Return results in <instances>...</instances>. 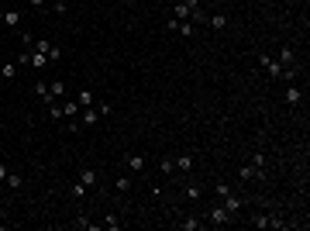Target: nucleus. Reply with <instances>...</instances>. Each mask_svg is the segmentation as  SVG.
<instances>
[{"label": "nucleus", "mask_w": 310, "mask_h": 231, "mask_svg": "<svg viewBox=\"0 0 310 231\" xmlns=\"http://www.w3.org/2000/svg\"><path fill=\"white\" fill-rule=\"evenodd\" d=\"M259 62H262V69H266L272 79H283V83H293L296 73H300V66H296V69H286L279 59H272V56H259Z\"/></svg>", "instance_id": "1"}, {"label": "nucleus", "mask_w": 310, "mask_h": 231, "mask_svg": "<svg viewBox=\"0 0 310 231\" xmlns=\"http://www.w3.org/2000/svg\"><path fill=\"white\" fill-rule=\"evenodd\" d=\"M79 114H83V124H86V128H93V124H100V121H104V117H111V104H93V107H83Z\"/></svg>", "instance_id": "2"}, {"label": "nucleus", "mask_w": 310, "mask_h": 231, "mask_svg": "<svg viewBox=\"0 0 310 231\" xmlns=\"http://www.w3.org/2000/svg\"><path fill=\"white\" fill-rule=\"evenodd\" d=\"M231 221H234V217H231L228 211H224V204H221V200H217L211 211H207V224H214V228H228Z\"/></svg>", "instance_id": "3"}, {"label": "nucleus", "mask_w": 310, "mask_h": 231, "mask_svg": "<svg viewBox=\"0 0 310 231\" xmlns=\"http://www.w3.org/2000/svg\"><path fill=\"white\" fill-rule=\"evenodd\" d=\"M221 204H224V211L231 214V217H238V214H241V207H245V197H238L234 190H228L224 197H221Z\"/></svg>", "instance_id": "4"}, {"label": "nucleus", "mask_w": 310, "mask_h": 231, "mask_svg": "<svg viewBox=\"0 0 310 231\" xmlns=\"http://www.w3.org/2000/svg\"><path fill=\"white\" fill-rule=\"evenodd\" d=\"M31 49H38V52H45V56H48V62H59V59H62V49H59L56 41L35 38V45H31Z\"/></svg>", "instance_id": "5"}, {"label": "nucleus", "mask_w": 310, "mask_h": 231, "mask_svg": "<svg viewBox=\"0 0 310 231\" xmlns=\"http://www.w3.org/2000/svg\"><path fill=\"white\" fill-rule=\"evenodd\" d=\"M283 100H286L290 107H300V104H303V90H300L296 83H286V90H283Z\"/></svg>", "instance_id": "6"}, {"label": "nucleus", "mask_w": 310, "mask_h": 231, "mask_svg": "<svg viewBox=\"0 0 310 231\" xmlns=\"http://www.w3.org/2000/svg\"><path fill=\"white\" fill-rule=\"evenodd\" d=\"M252 228H283V221L272 214H252Z\"/></svg>", "instance_id": "7"}, {"label": "nucleus", "mask_w": 310, "mask_h": 231, "mask_svg": "<svg viewBox=\"0 0 310 231\" xmlns=\"http://www.w3.org/2000/svg\"><path fill=\"white\" fill-rule=\"evenodd\" d=\"M124 169H128V173H141V169H145V155L141 152H128L124 155Z\"/></svg>", "instance_id": "8"}, {"label": "nucleus", "mask_w": 310, "mask_h": 231, "mask_svg": "<svg viewBox=\"0 0 310 231\" xmlns=\"http://www.w3.org/2000/svg\"><path fill=\"white\" fill-rule=\"evenodd\" d=\"M79 183H83V187H86V193H90V190H93V187L100 183V173L93 169V166H83V173H79Z\"/></svg>", "instance_id": "9"}, {"label": "nucleus", "mask_w": 310, "mask_h": 231, "mask_svg": "<svg viewBox=\"0 0 310 231\" xmlns=\"http://www.w3.org/2000/svg\"><path fill=\"white\" fill-rule=\"evenodd\" d=\"M28 66H31V69H45V66H48V56L38 52V49H28Z\"/></svg>", "instance_id": "10"}, {"label": "nucleus", "mask_w": 310, "mask_h": 231, "mask_svg": "<svg viewBox=\"0 0 310 231\" xmlns=\"http://www.w3.org/2000/svg\"><path fill=\"white\" fill-rule=\"evenodd\" d=\"M262 173H266V169H262V166H255V162H248V166H241V169H238L241 183H248V179H259Z\"/></svg>", "instance_id": "11"}, {"label": "nucleus", "mask_w": 310, "mask_h": 231, "mask_svg": "<svg viewBox=\"0 0 310 231\" xmlns=\"http://www.w3.org/2000/svg\"><path fill=\"white\" fill-rule=\"evenodd\" d=\"M173 162H176V173H193V155H190V152L176 155Z\"/></svg>", "instance_id": "12"}, {"label": "nucleus", "mask_w": 310, "mask_h": 231, "mask_svg": "<svg viewBox=\"0 0 310 231\" xmlns=\"http://www.w3.org/2000/svg\"><path fill=\"white\" fill-rule=\"evenodd\" d=\"M279 62H283V66H286V69H296V52H293L290 45H283V49H279Z\"/></svg>", "instance_id": "13"}, {"label": "nucleus", "mask_w": 310, "mask_h": 231, "mask_svg": "<svg viewBox=\"0 0 310 231\" xmlns=\"http://www.w3.org/2000/svg\"><path fill=\"white\" fill-rule=\"evenodd\" d=\"M76 104H79V111H83V107H93V104H97V94L83 86V90H79V94H76Z\"/></svg>", "instance_id": "14"}, {"label": "nucleus", "mask_w": 310, "mask_h": 231, "mask_svg": "<svg viewBox=\"0 0 310 231\" xmlns=\"http://www.w3.org/2000/svg\"><path fill=\"white\" fill-rule=\"evenodd\" d=\"M176 228H179V231H200V228H203V221H200L196 214H190V217H183Z\"/></svg>", "instance_id": "15"}, {"label": "nucleus", "mask_w": 310, "mask_h": 231, "mask_svg": "<svg viewBox=\"0 0 310 231\" xmlns=\"http://www.w3.org/2000/svg\"><path fill=\"white\" fill-rule=\"evenodd\" d=\"M73 224H76L79 231H104V224H97V221H90L86 214H79V217H76V221H73Z\"/></svg>", "instance_id": "16"}, {"label": "nucleus", "mask_w": 310, "mask_h": 231, "mask_svg": "<svg viewBox=\"0 0 310 231\" xmlns=\"http://www.w3.org/2000/svg\"><path fill=\"white\" fill-rule=\"evenodd\" d=\"M0 21L7 28H21V11H0Z\"/></svg>", "instance_id": "17"}, {"label": "nucleus", "mask_w": 310, "mask_h": 231, "mask_svg": "<svg viewBox=\"0 0 310 231\" xmlns=\"http://www.w3.org/2000/svg\"><path fill=\"white\" fill-rule=\"evenodd\" d=\"M18 69H21L18 59H14V62H0V76H4V79H14V76H18Z\"/></svg>", "instance_id": "18"}, {"label": "nucleus", "mask_w": 310, "mask_h": 231, "mask_svg": "<svg viewBox=\"0 0 310 231\" xmlns=\"http://www.w3.org/2000/svg\"><path fill=\"white\" fill-rule=\"evenodd\" d=\"M207 24H211L214 31H224V28H228V14H211V18H207Z\"/></svg>", "instance_id": "19"}, {"label": "nucleus", "mask_w": 310, "mask_h": 231, "mask_svg": "<svg viewBox=\"0 0 310 231\" xmlns=\"http://www.w3.org/2000/svg\"><path fill=\"white\" fill-rule=\"evenodd\" d=\"M76 114H79V104H76V97H73V100L62 104V117H76Z\"/></svg>", "instance_id": "20"}, {"label": "nucleus", "mask_w": 310, "mask_h": 231, "mask_svg": "<svg viewBox=\"0 0 310 231\" xmlns=\"http://www.w3.org/2000/svg\"><path fill=\"white\" fill-rule=\"evenodd\" d=\"M4 183H7L11 190H21V187H24V179H21V173H14V169L7 173V179H4Z\"/></svg>", "instance_id": "21"}, {"label": "nucleus", "mask_w": 310, "mask_h": 231, "mask_svg": "<svg viewBox=\"0 0 310 231\" xmlns=\"http://www.w3.org/2000/svg\"><path fill=\"white\" fill-rule=\"evenodd\" d=\"M114 187H117V193H128V190H131V173L117 176V183H114Z\"/></svg>", "instance_id": "22"}, {"label": "nucleus", "mask_w": 310, "mask_h": 231, "mask_svg": "<svg viewBox=\"0 0 310 231\" xmlns=\"http://www.w3.org/2000/svg\"><path fill=\"white\" fill-rule=\"evenodd\" d=\"M121 228V217H117V214H107V217H104V231H117Z\"/></svg>", "instance_id": "23"}, {"label": "nucleus", "mask_w": 310, "mask_h": 231, "mask_svg": "<svg viewBox=\"0 0 310 231\" xmlns=\"http://www.w3.org/2000/svg\"><path fill=\"white\" fill-rule=\"evenodd\" d=\"M207 18H211V14H207L203 7H193V14H190V21H193V24H207Z\"/></svg>", "instance_id": "24"}, {"label": "nucleus", "mask_w": 310, "mask_h": 231, "mask_svg": "<svg viewBox=\"0 0 310 231\" xmlns=\"http://www.w3.org/2000/svg\"><path fill=\"white\" fill-rule=\"evenodd\" d=\"M186 197H190V200H200V197H203V187H200V183H190V187H186Z\"/></svg>", "instance_id": "25"}, {"label": "nucleus", "mask_w": 310, "mask_h": 231, "mask_svg": "<svg viewBox=\"0 0 310 231\" xmlns=\"http://www.w3.org/2000/svg\"><path fill=\"white\" fill-rule=\"evenodd\" d=\"M162 173L169 176V173H176V162L169 159V155H162Z\"/></svg>", "instance_id": "26"}, {"label": "nucleus", "mask_w": 310, "mask_h": 231, "mask_svg": "<svg viewBox=\"0 0 310 231\" xmlns=\"http://www.w3.org/2000/svg\"><path fill=\"white\" fill-rule=\"evenodd\" d=\"M35 94H38V97L48 94V83H45V79H38V83H35Z\"/></svg>", "instance_id": "27"}, {"label": "nucleus", "mask_w": 310, "mask_h": 231, "mask_svg": "<svg viewBox=\"0 0 310 231\" xmlns=\"http://www.w3.org/2000/svg\"><path fill=\"white\" fill-rule=\"evenodd\" d=\"M83 193H86V187H83V183L76 179V183H73V197H83Z\"/></svg>", "instance_id": "28"}, {"label": "nucleus", "mask_w": 310, "mask_h": 231, "mask_svg": "<svg viewBox=\"0 0 310 231\" xmlns=\"http://www.w3.org/2000/svg\"><path fill=\"white\" fill-rule=\"evenodd\" d=\"M7 173H11V166H4V162H0V183L7 179Z\"/></svg>", "instance_id": "29"}, {"label": "nucleus", "mask_w": 310, "mask_h": 231, "mask_svg": "<svg viewBox=\"0 0 310 231\" xmlns=\"http://www.w3.org/2000/svg\"><path fill=\"white\" fill-rule=\"evenodd\" d=\"M28 4H31V7H45V0H28Z\"/></svg>", "instance_id": "30"}]
</instances>
